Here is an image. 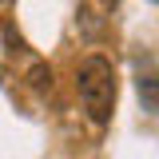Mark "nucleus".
<instances>
[{
  "instance_id": "nucleus-1",
  "label": "nucleus",
  "mask_w": 159,
  "mask_h": 159,
  "mask_svg": "<svg viewBox=\"0 0 159 159\" xmlns=\"http://www.w3.org/2000/svg\"><path fill=\"white\" fill-rule=\"evenodd\" d=\"M76 92L92 123H107L116 107V68L107 56H88L76 68Z\"/></svg>"
},
{
  "instance_id": "nucleus-2",
  "label": "nucleus",
  "mask_w": 159,
  "mask_h": 159,
  "mask_svg": "<svg viewBox=\"0 0 159 159\" xmlns=\"http://www.w3.org/2000/svg\"><path fill=\"white\" fill-rule=\"evenodd\" d=\"M139 99H143L147 111H159V72L139 76Z\"/></svg>"
}]
</instances>
